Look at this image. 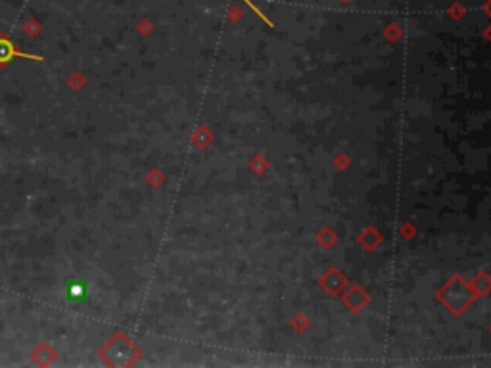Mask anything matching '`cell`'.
Listing matches in <instances>:
<instances>
[{"mask_svg": "<svg viewBox=\"0 0 491 368\" xmlns=\"http://www.w3.org/2000/svg\"><path fill=\"white\" fill-rule=\"evenodd\" d=\"M16 56H19V58H31V60L41 62V58H39V56H29V54H23V52H18V50H16V46L12 45L8 39H0V63L12 62Z\"/></svg>", "mask_w": 491, "mask_h": 368, "instance_id": "obj_1", "label": "cell"}, {"mask_svg": "<svg viewBox=\"0 0 491 368\" xmlns=\"http://www.w3.org/2000/svg\"><path fill=\"white\" fill-rule=\"evenodd\" d=\"M87 294H89V286L83 280H73L65 286V297L70 301H83V299H87Z\"/></svg>", "mask_w": 491, "mask_h": 368, "instance_id": "obj_2", "label": "cell"}]
</instances>
